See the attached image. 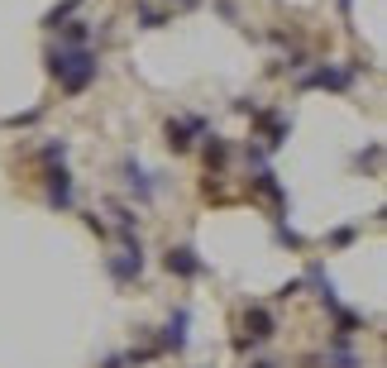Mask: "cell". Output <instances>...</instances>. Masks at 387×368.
I'll return each instance as SVG.
<instances>
[{"label": "cell", "instance_id": "14", "mask_svg": "<svg viewBox=\"0 0 387 368\" xmlns=\"http://www.w3.org/2000/svg\"><path fill=\"white\" fill-rule=\"evenodd\" d=\"M115 220H120V230H125V235H129V230H139V215H134V210H129V206H120V201H115Z\"/></svg>", "mask_w": 387, "mask_h": 368}, {"label": "cell", "instance_id": "21", "mask_svg": "<svg viewBox=\"0 0 387 368\" xmlns=\"http://www.w3.org/2000/svg\"><path fill=\"white\" fill-rule=\"evenodd\" d=\"M177 5H196V0H177Z\"/></svg>", "mask_w": 387, "mask_h": 368}, {"label": "cell", "instance_id": "18", "mask_svg": "<svg viewBox=\"0 0 387 368\" xmlns=\"http://www.w3.org/2000/svg\"><path fill=\"white\" fill-rule=\"evenodd\" d=\"M354 240V230H349V225H344V230H335V235H330V244H339V249H344V244Z\"/></svg>", "mask_w": 387, "mask_h": 368}, {"label": "cell", "instance_id": "19", "mask_svg": "<svg viewBox=\"0 0 387 368\" xmlns=\"http://www.w3.org/2000/svg\"><path fill=\"white\" fill-rule=\"evenodd\" d=\"M249 368H277V364H273V359H254Z\"/></svg>", "mask_w": 387, "mask_h": 368}, {"label": "cell", "instance_id": "10", "mask_svg": "<svg viewBox=\"0 0 387 368\" xmlns=\"http://www.w3.org/2000/svg\"><path fill=\"white\" fill-rule=\"evenodd\" d=\"M162 134H167V148H172V153H187V148H192V125L167 120V125H162Z\"/></svg>", "mask_w": 387, "mask_h": 368}, {"label": "cell", "instance_id": "4", "mask_svg": "<svg viewBox=\"0 0 387 368\" xmlns=\"http://www.w3.org/2000/svg\"><path fill=\"white\" fill-rule=\"evenodd\" d=\"M120 177H125V187H129L134 196H139V201H148V196L158 192V182H153V177H148L134 158H125V163H120Z\"/></svg>", "mask_w": 387, "mask_h": 368}, {"label": "cell", "instance_id": "3", "mask_svg": "<svg viewBox=\"0 0 387 368\" xmlns=\"http://www.w3.org/2000/svg\"><path fill=\"white\" fill-rule=\"evenodd\" d=\"M110 272L120 277V282H129V277H139V272H144V254H139V240H129L125 249L110 258Z\"/></svg>", "mask_w": 387, "mask_h": 368}, {"label": "cell", "instance_id": "13", "mask_svg": "<svg viewBox=\"0 0 387 368\" xmlns=\"http://www.w3.org/2000/svg\"><path fill=\"white\" fill-rule=\"evenodd\" d=\"M225 158H229L225 139H210V144H206V163H210V168H225Z\"/></svg>", "mask_w": 387, "mask_h": 368}, {"label": "cell", "instance_id": "12", "mask_svg": "<svg viewBox=\"0 0 387 368\" xmlns=\"http://www.w3.org/2000/svg\"><path fill=\"white\" fill-rule=\"evenodd\" d=\"M81 0H63V5H53L48 15H43V29H63L67 19H72V10H77Z\"/></svg>", "mask_w": 387, "mask_h": 368}, {"label": "cell", "instance_id": "7", "mask_svg": "<svg viewBox=\"0 0 387 368\" xmlns=\"http://www.w3.org/2000/svg\"><path fill=\"white\" fill-rule=\"evenodd\" d=\"M244 325H249V339H273V335H277V320H273V311H263V306H249Z\"/></svg>", "mask_w": 387, "mask_h": 368}, {"label": "cell", "instance_id": "5", "mask_svg": "<svg viewBox=\"0 0 387 368\" xmlns=\"http://www.w3.org/2000/svg\"><path fill=\"white\" fill-rule=\"evenodd\" d=\"M162 268H167V272H177V277H196V272H201V258H196V249L177 244V249H167Z\"/></svg>", "mask_w": 387, "mask_h": 368}, {"label": "cell", "instance_id": "20", "mask_svg": "<svg viewBox=\"0 0 387 368\" xmlns=\"http://www.w3.org/2000/svg\"><path fill=\"white\" fill-rule=\"evenodd\" d=\"M105 368H125V359H105Z\"/></svg>", "mask_w": 387, "mask_h": 368}, {"label": "cell", "instance_id": "17", "mask_svg": "<svg viewBox=\"0 0 387 368\" xmlns=\"http://www.w3.org/2000/svg\"><path fill=\"white\" fill-rule=\"evenodd\" d=\"M139 19H144V29H158V24H162L158 10H139Z\"/></svg>", "mask_w": 387, "mask_h": 368}, {"label": "cell", "instance_id": "9", "mask_svg": "<svg viewBox=\"0 0 387 368\" xmlns=\"http://www.w3.org/2000/svg\"><path fill=\"white\" fill-rule=\"evenodd\" d=\"M258 125H263V139H268V148H282V144H287L291 120H282V115H263Z\"/></svg>", "mask_w": 387, "mask_h": 368}, {"label": "cell", "instance_id": "15", "mask_svg": "<svg viewBox=\"0 0 387 368\" xmlns=\"http://www.w3.org/2000/svg\"><path fill=\"white\" fill-rule=\"evenodd\" d=\"M67 158V144L58 139V144H43V163H63Z\"/></svg>", "mask_w": 387, "mask_h": 368}, {"label": "cell", "instance_id": "1", "mask_svg": "<svg viewBox=\"0 0 387 368\" xmlns=\"http://www.w3.org/2000/svg\"><path fill=\"white\" fill-rule=\"evenodd\" d=\"M48 72L58 77V86H63L67 96H81V91L96 81V53L91 48H53Z\"/></svg>", "mask_w": 387, "mask_h": 368}, {"label": "cell", "instance_id": "16", "mask_svg": "<svg viewBox=\"0 0 387 368\" xmlns=\"http://www.w3.org/2000/svg\"><path fill=\"white\" fill-rule=\"evenodd\" d=\"M277 240L291 244V249H301V235H296V230H287V225H277Z\"/></svg>", "mask_w": 387, "mask_h": 368}, {"label": "cell", "instance_id": "6", "mask_svg": "<svg viewBox=\"0 0 387 368\" xmlns=\"http://www.w3.org/2000/svg\"><path fill=\"white\" fill-rule=\"evenodd\" d=\"M48 201H53L58 210L72 206V173H67L63 163H58V168H48Z\"/></svg>", "mask_w": 387, "mask_h": 368}, {"label": "cell", "instance_id": "2", "mask_svg": "<svg viewBox=\"0 0 387 368\" xmlns=\"http://www.w3.org/2000/svg\"><path fill=\"white\" fill-rule=\"evenodd\" d=\"M349 81H354V72H344V67H311L306 77H301V86H325V91H349Z\"/></svg>", "mask_w": 387, "mask_h": 368}, {"label": "cell", "instance_id": "8", "mask_svg": "<svg viewBox=\"0 0 387 368\" xmlns=\"http://www.w3.org/2000/svg\"><path fill=\"white\" fill-rule=\"evenodd\" d=\"M187 320H192L187 311H172V320H167V330H162V344H158V349H172V354H177L182 344H187Z\"/></svg>", "mask_w": 387, "mask_h": 368}, {"label": "cell", "instance_id": "11", "mask_svg": "<svg viewBox=\"0 0 387 368\" xmlns=\"http://www.w3.org/2000/svg\"><path fill=\"white\" fill-rule=\"evenodd\" d=\"M325 368H363V359H354V354L344 349V339H335V349L325 354Z\"/></svg>", "mask_w": 387, "mask_h": 368}]
</instances>
